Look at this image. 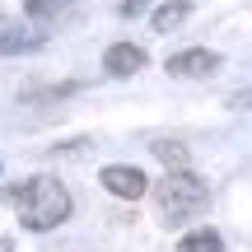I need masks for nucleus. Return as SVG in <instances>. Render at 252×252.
<instances>
[{
	"label": "nucleus",
	"mask_w": 252,
	"mask_h": 252,
	"mask_svg": "<svg viewBox=\"0 0 252 252\" xmlns=\"http://www.w3.org/2000/svg\"><path fill=\"white\" fill-rule=\"evenodd\" d=\"M154 206H159V220H163V224H187L191 215H201V210L210 206V187L191 168L168 173V178L154 187Z\"/></svg>",
	"instance_id": "f03ea898"
},
{
	"label": "nucleus",
	"mask_w": 252,
	"mask_h": 252,
	"mask_svg": "<svg viewBox=\"0 0 252 252\" xmlns=\"http://www.w3.org/2000/svg\"><path fill=\"white\" fill-rule=\"evenodd\" d=\"M178 252H224V238H220L215 229H187Z\"/></svg>",
	"instance_id": "0eeeda50"
},
{
	"label": "nucleus",
	"mask_w": 252,
	"mask_h": 252,
	"mask_svg": "<svg viewBox=\"0 0 252 252\" xmlns=\"http://www.w3.org/2000/svg\"><path fill=\"white\" fill-rule=\"evenodd\" d=\"M215 70H220V52H210V47H187V52L168 56V75H178V80H201Z\"/></svg>",
	"instance_id": "7ed1b4c3"
},
{
	"label": "nucleus",
	"mask_w": 252,
	"mask_h": 252,
	"mask_svg": "<svg viewBox=\"0 0 252 252\" xmlns=\"http://www.w3.org/2000/svg\"><path fill=\"white\" fill-rule=\"evenodd\" d=\"M0 201H9V206L19 210V224L33 229V234H47V229L65 224L70 210H75L70 191H65L56 178H47V173H42V178H24V182H14V187H5Z\"/></svg>",
	"instance_id": "f257e3e1"
},
{
	"label": "nucleus",
	"mask_w": 252,
	"mask_h": 252,
	"mask_svg": "<svg viewBox=\"0 0 252 252\" xmlns=\"http://www.w3.org/2000/svg\"><path fill=\"white\" fill-rule=\"evenodd\" d=\"M154 159L168 163V173H182L191 163V154H187V145H182V140H154Z\"/></svg>",
	"instance_id": "6e6552de"
},
{
	"label": "nucleus",
	"mask_w": 252,
	"mask_h": 252,
	"mask_svg": "<svg viewBox=\"0 0 252 252\" xmlns=\"http://www.w3.org/2000/svg\"><path fill=\"white\" fill-rule=\"evenodd\" d=\"M145 47H135V42H112L108 52H103V70L112 75V80H131V75H140L145 70Z\"/></svg>",
	"instance_id": "39448f33"
},
{
	"label": "nucleus",
	"mask_w": 252,
	"mask_h": 252,
	"mask_svg": "<svg viewBox=\"0 0 252 252\" xmlns=\"http://www.w3.org/2000/svg\"><path fill=\"white\" fill-rule=\"evenodd\" d=\"M0 252H14V238H0Z\"/></svg>",
	"instance_id": "f8f14e48"
},
{
	"label": "nucleus",
	"mask_w": 252,
	"mask_h": 252,
	"mask_svg": "<svg viewBox=\"0 0 252 252\" xmlns=\"http://www.w3.org/2000/svg\"><path fill=\"white\" fill-rule=\"evenodd\" d=\"M229 108H234V112H243V108H252V89H243V94H234V98H229Z\"/></svg>",
	"instance_id": "9d476101"
},
{
	"label": "nucleus",
	"mask_w": 252,
	"mask_h": 252,
	"mask_svg": "<svg viewBox=\"0 0 252 252\" xmlns=\"http://www.w3.org/2000/svg\"><path fill=\"white\" fill-rule=\"evenodd\" d=\"M103 187L117 201H140L145 191H150V178H145L140 168H131V163H108V168H103Z\"/></svg>",
	"instance_id": "20e7f679"
},
{
	"label": "nucleus",
	"mask_w": 252,
	"mask_h": 252,
	"mask_svg": "<svg viewBox=\"0 0 252 252\" xmlns=\"http://www.w3.org/2000/svg\"><path fill=\"white\" fill-rule=\"evenodd\" d=\"M140 5H145V0H126L122 9H126V14H135V9H140Z\"/></svg>",
	"instance_id": "9b49d317"
},
{
	"label": "nucleus",
	"mask_w": 252,
	"mask_h": 252,
	"mask_svg": "<svg viewBox=\"0 0 252 252\" xmlns=\"http://www.w3.org/2000/svg\"><path fill=\"white\" fill-rule=\"evenodd\" d=\"M187 14H191V0H168L163 9H154V28H159V33H168V28H178Z\"/></svg>",
	"instance_id": "1a4fd4ad"
},
{
	"label": "nucleus",
	"mask_w": 252,
	"mask_h": 252,
	"mask_svg": "<svg viewBox=\"0 0 252 252\" xmlns=\"http://www.w3.org/2000/svg\"><path fill=\"white\" fill-rule=\"evenodd\" d=\"M33 47H42V37H37L33 28H24V24H5L0 28V56H19V52H33Z\"/></svg>",
	"instance_id": "423d86ee"
}]
</instances>
